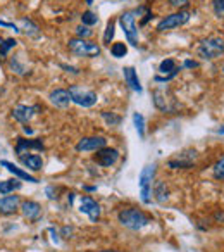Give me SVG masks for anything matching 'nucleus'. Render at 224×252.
I'll list each match as a JSON object with an SVG mask.
<instances>
[{
    "label": "nucleus",
    "instance_id": "obj_11",
    "mask_svg": "<svg viewBox=\"0 0 224 252\" xmlns=\"http://www.w3.org/2000/svg\"><path fill=\"white\" fill-rule=\"evenodd\" d=\"M40 111V105H25V104H19L12 109V118L19 123H28L31 121V118Z\"/></svg>",
    "mask_w": 224,
    "mask_h": 252
},
{
    "label": "nucleus",
    "instance_id": "obj_18",
    "mask_svg": "<svg viewBox=\"0 0 224 252\" xmlns=\"http://www.w3.org/2000/svg\"><path fill=\"white\" fill-rule=\"evenodd\" d=\"M0 166H4L5 169H7L9 173H12L14 176H18L19 180H25V182H29V183H38V178H35V176H31L28 171H25V169L18 168L16 164H12V162L9 161H2L0 162Z\"/></svg>",
    "mask_w": 224,
    "mask_h": 252
},
{
    "label": "nucleus",
    "instance_id": "obj_10",
    "mask_svg": "<svg viewBox=\"0 0 224 252\" xmlns=\"http://www.w3.org/2000/svg\"><path fill=\"white\" fill-rule=\"evenodd\" d=\"M107 145V140L104 137H84L76 144L78 152H97Z\"/></svg>",
    "mask_w": 224,
    "mask_h": 252
},
{
    "label": "nucleus",
    "instance_id": "obj_41",
    "mask_svg": "<svg viewBox=\"0 0 224 252\" xmlns=\"http://www.w3.org/2000/svg\"><path fill=\"white\" fill-rule=\"evenodd\" d=\"M73 199H74V193H69V197H67V202H69V206L73 204Z\"/></svg>",
    "mask_w": 224,
    "mask_h": 252
},
{
    "label": "nucleus",
    "instance_id": "obj_45",
    "mask_svg": "<svg viewBox=\"0 0 224 252\" xmlns=\"http://www.w3.org/2000/svg\"><path fill=\"white\" fill-rule=\"evenodd\" d=\"M223 73H224V64H223Z\"/></svg>",
    "mask_w": 224,
    "mask_h": 252
},
{
    "label": "nucleus",
    "instance_id": "obj_35",
    "mask_svg": "<svg viewBox=\"0 0 224 252\" xmlns=\"http://www.w3.org/2000/svg\"><path fill=\"white\" fill-rule=\"evenodd\" d=\"M45 193H47V197H49L50 200L57 199V190L54 189V187H47V189H45Z\"/></svg>",
    "mask_w": 224,
    "mask_h": 252
},
{
    "label": "nucleus",
    "instance_id": "obj_37",
    "mask_svg": "<svg viewBox=\"0 0 224 252\" xmlns=\"http://www.w3.org/2000/svg\"><path fill=\"white\" fill-rule=\"evenodd\" d=\"M183 67H188V69H193V67H198V63H196V61H185V63H183Z\"/></svg>",
    "mask_w": 224,
    "mask_h": 252
},
{
    "label": "nucleus",
    "instance_id": "obj_29",
    "mask_svg": "<svg viewBox=\"0 0 224 252\" xmlns=\"http://www.w3.org/2000/svg\"><path fill=\"white\" fill-rule=\"evenodd\" d=\"M98 23V16L95 14V12H91V11H86V12H83L81 14V25H84V26H95Z\"/></svg>",
    "mask_w": 224,
    "mask_h": 252
},
{
    "label": "nucleus",
    "instance_id": "obj_21",
    "mask_svg": "<svg viewBox=\"0 0 224 252\" xmlns=\"http://www.w3.org/2000/svg\"><path fill=\"white\" fill-rule=\"evenodd\" d=\"M188 152L190 151H186V152H183V154H179L176 159H171V161L168 162V166L171 169H190L193 166V161L195 159H186V156H188Z\"/></svg>",
    "mask_w": 224,
    "mask_h": 252
},
{
    "label": "nucleus",
    "instance_id": "obj_27",
    "mask_svg": "<svg viewBox=\"0 0 224 252\" xmlns=\"http://www.w3.org/2000/svg\"><path fill=\"white\" fill-rule=\"evenodd\" d=\"M114 33H116V21H114V19H109L107 26H105V33H104L105 45H111L112 38H114Z\"/></svg>",
    "mask_w": 224,
    "mask_h": 252
},
{
    "label": "nucleus",
    "instance_id": "obj_17",
    "mask_svg": "<svg viewBox=\"0 0 224 252\" xmlns=\"http://www.w3.org/2000/svg\"><path fill=\"white\" fill-rule=\"evenodd\" d=\"M19 197L18 195H5L0 199V214H14L19 209Z\"/></svg>",
    "mask_w": 224,
    "mask_h": 252
},
{
    "label": "nucleus",
    "instance_id": "obj_4",
    "mask_svg": "<svg viewBox=\"0 0 224 252\" xmlns=\"http://www.w3.org/2000/svg\"><path fill=\"white\" fill-rule=\"evenodd\" d=\"M67 49L71 54L78 57H98L100 56V45L86 38H71L67 42Z\"/></svg>",
    "mask_w": 224,
    "mask_h": 252
},
{
    "label": "nucleus",
    "instance_id": "obj_12",
    "mask_svg": "<svg viewBox=\"0 0 224 252\" xmlns=\"http://www.w3.org/2000/svg\"><path fill=\"white\" fill-rule=\"evenodd\" d=\"M80 211L84 214H88V218H90V221H97L98 218H100V206L97 204V200H93L91 197L84 195L81 197V204H80Z\"/></svg>",
    "mask_w": 224,
    "mask_h": 252
},
{
    "label": "nucleus",
    "instance_id": "obj_26",
    "mask_svg": "<svg viewBox=\"0 0 224 252\" xmlns=\"http://www.w3.org/2000/svg\"><path fill=\"white\" fill-rule=\"evenodd\" d=\"M9 67H11L12 73H16L18 76H25V74H26V66H25V64H21L19 56L12 57V59L9 61Z\"/></svg>",
    "mask_w": 224,
    "mask_h": 252
},
{
    "label": "nucleus",
    "instance_id": "obj_31",
    "mask_svg": "<svg viewBox=\"0 0 224 252\" xmlns=\"http://www.w3.org/2000/svg\"><path fill=\"white\" fill-rule=\"evenodd\" d=\"M212 173H214V178L216 180H224V156L214 164Z\"/></svg>",
    "mask_w": 224,
    "mask_h": 252
},
{
    "label": "nucleus",
    "instance_id": "obj_22",
    "mask_svg": "<svg viewBox=\"0 0 224 252\" xmlns=\"http://www.w3.org/2000/svg\"><path fill=\"white\" fill-rule=\"evenodd\" d=\"M152 192H154V195H155V200H157V202H161V204L166 202V200L169 199V189L166 187L164 182H161V180H159V182H155L154 190H152Z\"/></svg>",
    "mask_w": 224,
    "mask_h": 252
},
{
    "label": "nucleus",
    "instance_id": "obj_33",
    "mask_svg": "<svg viewBox=\"0 0 224 252\" xmlns=\"http://www.w3.org/2000/svg\"><path fill=\"white\" fill-rule=\"evenodd\" d=\"M91 33H93V32H91V30H90V26H84V25H80V26H78V28H76V35H78V38H90V36H91Z\"/></svg>",
    "mask_w": 224,
    "mask_h": 252
},
{
    "label": "nucleus",
    "instance_id": "obj_3",
    "mask_svg": "<svg viewBox=\"0 0 224 252\" xmlns=\"http://www.w3.org/2000/svg\"><path fill=\"white\" fill-rule=\"evenodd\" d=\"M152 100H154L155 107L161 112H166V114H174L179 107L178 100L174 98L169 88H155L154 94H152Z\"/></svg>",
    "mask_w": 224,
    "mask_h": 252
},
{
    "label": "nucleus",
    "instance_id": "obj_32",
    "mask_svg": "<svg viewBox=\"0 0 224 252\" xmlns=\"http://www.w3.org/2000/svg\"><path fill=\"white\" fill-rule=\"evenodd\" d=\"M212 9L217 18L224 19V0H212Z\"/></svg>",
    "mask_w": 224,
    "mask_h": 252
},
{
    "label": "nucleus",
    "instance_id": "obj_39",
    "mask_svg": "<svg viewBox=\"0 0 224 252\" xmlns=\"http://www.w3.org/2000/svg\"><path fill=\"white\" fill-rule=\"evenodd\" d=\"M216 133H217V135H224V125H223V126H219V128H217V130H216Z\"/></svg>",
    "mask_w": 224,
    "mask_h": 252
},
{
    "label": "nucleus",
    "instance_id": "obj_5",
    "mask_svg": "<svg viewBox=\"0 0 224 252\" xmlns=\"http://www.w3.org/2000/svg\"><path fill=\"white\" fill-rule=\"evenodd\" d=\"M137 14L138 11L133 9V11H126L119 16V25L123 28L124 35H126L128 43H131L133 47H138V28H137Z\"/></svg>",
    "mask_w": 224,
    "mask_h": 252
},
{
    "label": "nucleus",
    "instance_id": "obj_28",
    "mask_svg": "<svg viewBox=\"0 0 224 252\" xmlns=\"http://www.w3.org/2000/svg\"><path fill=\"white\" fill-rule=\"evenodd\" d=\"M133 125H135V128H137L140 138H143L145 137V118L140 112H133Z\"/></svg>",
    "mask_w": 224,
    "mask_h": 252
},
{
    "label": "nucleus",
    "instance_id": "obj_2",
    "mask_svg": "<svg viewBox=\"0 0 224 252\" xmlns=\"http://www.w3.org/2000/svg\"><path fill=\"white\" fill-rule=\"evenodd\" d=\"M224 54V38L223 36H209L202 40L196 49V56L203 61H214Z\"/></svg>",
    "mask_w": 224,
    "mask_h": 252
},
{
    "label": "nucleus",
    "instance_id": "obj_16",
    "mask_svg": "<svg viewBox=\"0 0 224 252\" xmlns=\"http://www.w3.org/2000/svg\"><path fill=\"white\" fill-rule=\"evenodd\" d=\"M43 151L45 145L42 140H26V138H18V144H16V154L25 156L26 151Z\"/></svg>",
    "mask_w": 224,
    "mask_h": 252
},
{
    "label": "nucleus",
    "instance_id": "obj_23",
    "mask_svg": "<svg viewBox=\"0 0 224 252\" xmlns=\"http://www.w3.org/2000/svg\"><path fill=\"white\" fill-rule=\"evenodd\" d=\"M21 189V182L19 180H2L0 182V193L2 195H9L11 192H14V190H19Z\"/></svg>",
    "mask_w": 224,
    "mask_h": 252
},
{
    "label": "nucleus",
    "instance_id": "obj_44",
    "mask_svg": "<svg viewBox=\"0 0 224 252\" xmlns=\"http://www.w3.org/2000/svg\"><path fill=\"white\" fill-rule=\"evenodd\" d=\"M102 252H117V251H102Z\"/></svg>",
    "mask_w": 224,
    "mask_h": 252
},
{
    "label": "nucleus",
    "instance_id": "obj_1",
    "mask_svg": "<svg viewBox=\"0 0 224 252\" xmlns=\"http://www.w3.org/2000/svg\"><path fill=\"white\" fill-rule=\"evenodd\" d=\"M117 220L123 224L124 228L131 231H138L141 228H145L147 224H150V216L145 214L141 209H137V207H128V209H121L119 214H117Z\"/></svg>",
    "mask_w": 224,
    "mask_h": 252
},
{
    "label": "nucleus",
    "instance_id": "obj_38",
    "mask_svg": "<svg viewBox=\"0 0 224 252\" xmlns=\"http://www.w3.org/2000/svg\"><path fill=\"white\" fill-rule=\"evenodd\" d=\"M214 218H216V221H221V223H223V221H224V213H223V211H221V213H216V216H214Z\"/></svg>",
    "mask_w": 224,
    "mask_h": 252
},
{
    "label": "nucleus",
    "instance_id": "obj_34",
    "mask_svg": "<svg viewBox=\"0 0 224 252\" xmlns=\"http://www.w3.org/2000/svg\"><path fill=\"white\" fill-rule=\"evenodd\" d=\"M168 2L172 5V7L179 9V11H183V9H185L186 5L190 4V0H168Z\"/></svg>",
    "mask_w": 224,
    "mask_h": 252
},
{
    "label": "nucleus",
    "instance_id": "obj_25",
    "mask_svg": "<svg viewBox=\"0 0 224 252\" xmlns=\"http://www.w3.org/2000/svg\"><path fill=\"white\" fill-rule=\"evenodd\" d=\"M111 54H112V57H116V59H121V57H124V56L128 54V45H126L124 42H116V43H112Z\"/></svg>",
    "mask_w": 224,
    "mask_h": 252
},
{
    "label": "nucleus",
    "instance_id": "obj_8",
    "mask_svg": "<svg viewBox=\"0 0 224 252\" xmlns=\"http://www.w3.org/2000/svg\"><path fill=\"white\" fill-rule=\"evenodd\" d=\"M192 18V12L190 11H179V12H172V14L166 16L164 19L157 23V32H168V30H174L179 26L186 25Z\"/></svg>",
    "mask_w": 224,
    "mask_h": 252
},
{
    "label": "nucleus",
    "instance_id": "obj_42",
    "mask_svg": "<svg viewBox=\"0 0 224 252\" xmlns=\"http://www.w3.org/2000/svg\"><path fill=\"white\" fill-rule=\"evenodd\" d=\"M84 189H86L88 192H93V190H97V187H84Z\"/></svg>",
    "mask_w": 224,
    "mask_h": 252
},
{
    "label": "nucleus",
    "instance_id": "obj_40",
    "mask_svg": "<svg viewBox=\"0 0 224 252\" xmlns=\"http://www.w3.org/2000/svg\"><path fill=\"white\" fill-rule=\"evenodd\" d=\"M25 133L26 135H33V130H31V128H28V126H25Z\"/></svg>",
    "mask_w": 224,
    "mask_h": 252
},
{
    "label": "nucleus",
    "instance_id": "obj_36",
    "mask_svg": "<svg viewBox=\"0 0 224 252\" xmlns=\"http://www.w3.org/2000/svg\"><path fill=\"white\" fill-rule=\"evenodd\" d=\"M60 67L62 69H66L67 73H73V74H78L80 71H78V67H74V66H67V64H60Z\"/></svg>",
    "mask_w": 224,
    "mask_h": 252
},
{
    "label": "nucleus",
    "instance_id": "obj_19",
    "mask_svg": "<svg viewBox=\"0 0 224 252\" xmlns=\"http://www.w3.org/2000/svg\"><path fill=\"white\" fill-rule=\"evenodd\" d=\"M19 161L29 171H40L43 168V161L40 156L36 154H28V156H19Z\"/></svg>",
    "mask_w": 224,
    "mask_h": 252
},
{
    "label": "nucleus",
    "instance_id": "obj_7",
    "mask_svg": "<svg viewBox=\"0 0 224 252\" xmlns=\"http://www.w3.org/2000/svg\"><path fill=\"white\" fill-rule=\"evenodd\" d=\"M69 95H71V102H74L76 105L80 107H93L97 104L98 97L93 90H88V88H83V87H71L69 90Z\"/></svg>",
    "mask_w": 224,
    "mask_h": 252
},
{
    "label": "nucleus",
    "instance_id": "obj_24",
    "mask_svg": "<svg viewBox=\"0 0 224 252\" xmlns=\"http://www.w3.org/2000/svg\"><path fill=\"white\" fill-rule=\"evenodd\" d=\"M16 45H18L16 38H0V61H4Z\"/></svg>",
    "mask_w": 224,
    "mask_h": 252
},
{
    "label": "nucleus",
    "instance_id": "obj_14",
    "mask_svg": "<svg viewBox=\"0 0 224 252\" xmlns=\"http://www.w3.org/2000/svg\"><path fill=\"white\" fill-rule=\"evenodd\" d=\"M123 74H124V81L126 85L131 88L133 92L137 94H143V88H141V83H140V78H138V73L133 66H126L123 69Z\"/></svg>",
    "mask_w": 224,
    "mask_h": 252
},
{
    "label": "nucleus",
    "instance_id": "obj_30",
    "mask_svg": "<svg viewBox=\"0 0 224 252\" xmlns=\"http://www.w3.org/2000/svg\"><path fill=\"white\" fill-rule=\"evenodd\" d=\"M102 118H104V121L107 123L109 126H117V125H121V116H117V114H114V112H102Z\"/></svg>",
    "mask_w": 224,
    "mask_h": 252
},
{
    "label": "nucleus",
    "instance_id": "obj_43",
    "mask_svg": "<svg viewBox=\"0 0 224 252\" xmlns=\"http://www.w3.org/2000/svg\"><path fill=\"white\" fill-rule=\"evenodd\" d=\"M86 4H88V5H91V4H93V0H86Z\"/></svg>",
    "mask_w": 224,
    "mask_h": 252
},
{
    "label": "nucleus",
    "instance_id": "obj_9",
    "mask_svg": "<svg viewBox=\"0 0 224 252\" xmlns=\"http://www.w3.org/2000/svg\"><path fill=\"white\" fill-rule=\"evenodd\" d=\"M117 159H119V152H117L116 149L104 147V149H100V151H97L93 161L97 162L98 166H102V168H111V166L116 164Z\"/></svg>",
    "mask_w": 224,
    "mask_h": 252
},
{
    "label": "nucleus",
    "instance_id": "obj_20",
    "mask_svg": "<svg viewBox=\"0 0 224 252\" xmlns=\"http://www.w3.org/2000/svg\"><path fill=\"white\" fill-rule=\"evenodd\" d=\"M19 30H21V32H25L29 38H40V35H42V32H40L38 26H36L35 23H33L31 19H28V18L19 19Z\"/></svg>",
    "mask_w": 224,
    "mask_h": 252
},
{
    "label": "nucleus",
    "instance_id": "obj_15",
    "mask_svg": "<svg viewBox=\"0 0 224 252\" xmlns=\"http://www.w3.org/2000/svg\"><path fill=\"white\" fill-rule=\"evenodd\" d=\"M21 211L23 216L26 218L28 221H36L42 214V206L35 200H26V202L21 204Z\"/></svg>",
    "mask_w": 224,
    "mask_h": 252
},
{
    "label": "nucleus",
    "instance_id": "obj_13",
    "mask_svg": "<svg viewBox=\"0 0 224 252\" xmlns=\"http://www.w3.org/2000/svg\"><path fill=\"white\" fill-rule=\"evenodd\" d=\"M50 102H52L56 107L59 109H67L71 104V95L67 90H64V88H56L54 92H50L49 95Z\"/></svg>",
    "mask_w": 224,
    "mask_h": 252
},
{
    "label": "nucleus",
    "instance_id": "obj_6",
    "mask_svg": "<svg viewBox=\"0 0 224 252\" xmlns=\"http://www.w3.org/2000/svg\"><path fill=\"white\" fill-rule=\"evenodd\" d=\"M155 168H157L155 164H147L140 173V195L143 204L152 202V182H154L155 171H157Z\"/></svg>",
    "mask_w": 224,
    "mask_h": 252
}]
</instances>
